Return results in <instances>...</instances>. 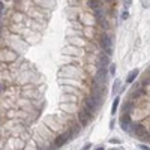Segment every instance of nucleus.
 Here are the masks:
<instances>
[{
  "instance_id": "nucleus-1",
  "label": "nucleus",
  "mask_w": 150,
  "mask_h": 150,
  "mask_svg": "<svg viewBox=\"0 0 150 150\" xmlns=\"http://www.w3.org/2000/svg\"><path fill=\"white\" fill-rule=\"evenodd\" d=\"M98 99H96L95 98V96H89V98L87 99H86V111H89L90 113V114H93V113L96 111V110H98Z\"/></svg>"
},
{
  "instance_id": "nucleus-2",
  "label": "nucleus",
  "mask_w": 150,
  "mask_h": 150,
  "mask_svg": "<svg viewBox=\"0 0 150 150\" xmlns=\"http://www.w3.org/2000/svg\"><path fill=\"white\" fill-rule=\"evenodd\" d=\"M107 74H108V71H107V68H99L98 69V72H96L95 75V83L98 84V83H105L107 81Z\"/></svg>"
},
{
  "instance_id": "nucleus-3",
  "label": "nucleus",
  "mask_w": 150,
  "mask_h": 150,
  "mask_svg": "<svg viewBox=\"0 0 150 150\" xmlns=\"http://www.w3.org/2000/svg\"><path fill=\"white\" fill-rule=\"evenodd\" d=\"M78 119H80V123H81L83 126H87V123L93 119L92 117V114H90L89 111H86V110H83V111H80V114H78Z\"/></svg>"
},
{
  "instance_id": "nucleus-4",
  "label": "nucleus",
  "mask_w": 150,
  "mask_h": 150,
  "mask_svg": "<svg viewBox=\"0 0 150 150\" xmlns=\"http://www.w3.org/2000/svg\"><path fill=\"white\" fill-rule=\"evenodd\" d=\"M120 126H122V129H123V131H126V132H131V129H132V122H131V119H129V116H128V114L122 116Z\"/></svg>"
},
{
  "instance_id": "nucleus-5",
  "label": "nucleus",
  "mask_w": 150,
  "mask_h": 150,
  "mask_svg": "<svg viewBox=\"0 0 150 150\" xmlns=\"http://www.w3.org/2000/svg\"><path fill=\"white\" fill-rule=\"evenodd\" d=\"M72 137V134H71V131H68L66 134H63V135H59L57 138H56V143H54V146L56 147H62L65 143H68V140Z\"/></svg>"
},
{
  "instance_id": "nucleus-6",
  "label": "nucleus",
  "mask_w": 150,
  "mask_h": 150,
  "mask_svg": "<svg viewBox=\"0 0 150 150\" xmlns=\"http://www.w3.org/2000/svg\"><path fill=\"white\" fill-rule=\"evenodd\" d=\"M111 44H113V42H111V38L108 35L104 33L102 36H101V47H102L104 50H105V48H111Z\"/></svg>"
},
{
  "instance_id": "nucleus-7",
  "label": "nucleus",
  "mask_w": 150,
  "mask_h": 150,
  "mask_svg": "<svg viewBox=\"0 0 150 150\" xmlns=\"http://www.w3.org/2000/svg\"><path fill=\"white\" fill-rule=\"evenodd\" d=\"M132 129H134V132H135V135H137V137H149V134H147L146 131H144V128H143V126H140V125L134 126Z\"/></svg>"
},
{
  "instance_id": "nucleus-8",
  "label": "nucleus",
  "mask_w": 150,
  "mask_h": 150,
  "mask_svg": "<svg viewBox=\"0 0 150 150\" xmlns=\"http://www.w3.org/2000/svg\"><path fill=\"white\" fill-rule=\"evenodd\" d=\"M137 75H138V69H134L132 72H129V75H128V78H126V83H134V80L137 78Z\"/></svg>"
},
{
  "instance_id": "nucleus-9",
  "label": "nucleus",
  "mask_w": 150,
  "mask_h": 150,
  "mask_svg": "<svg viewBox=\"0 0 150 150\" xmlns=\"http://www.w3.org/2000/svg\"><path fill=\"white\" fill-rule=\"evenodd\" d=\"M99 63H101V68H107V65L110 63V59H108V56L102 54V56L99 57Z\"/></svg>"
},
{
  "instance_id": "nucleus-10",
  "label": "nucleus",
  "mask_w": 150,
  "mask_h": 150,
  "mask_svg": "<svg viewBox=\"0 0 150 150\" xmlns=\"http://www.w3.org/2000/svg\"><path fill=\"white\" fill-rule=\"evenodd\" d=\"M89 6L92 8V9H98V8H101V3H99V0H89Z\"/></svg>"
},
{
  "instance_id": "nucleus-11",
  "label": "nucleus",
  "mask_w": 150,
  "mask_h": 150,
  "mask_svg": "<svg viewBox=\"0 0 150 150\" xmlns=\"http://www.w3.org/2000/svg\"><path fill=\"white\" fill-rule=\"evenodd\" d=\"M119 102H120V99H119V98H116V99H114V102H113V108H111V113H113V114H116L117 107H119Z\"/></svg>"
},
{
  "instance_id": "nucleus-12",
  "label": "nucleus",
  "mask_w": 150,
  "mask_h": 150,
  "mask_svg": "<svg viewBox=\"0 0 150 150\" xmlns=\"http://www.w3.org/2000/svg\"><path fill=\"white\" fill-rule=\"evenodd\" d=\"M119 87H120V81H119V80H116V81H114V86H113V93H117Z\"/></svg>"
},
{
  "instance_id": "nucleus-13",
  "label": "nucleus",
  "mask_w": 150,
  "mask_h": 150,
  "mask_svg": "<svg viewBox=\"0 0 150 150\" xmlns=\"http://www.w3.org/2000/svg\"><path fill=\"white\" fill-rule=\"evenodd\" d=\"M132 108H134V107H132V104H131V102H128V104L125 105V111H126V114H128V113H129Z\"/></svg>"
},
{
  "instance_id": "nucleus-14",
  "label": "nucleus",
  "mask_w": 150,
  "mask_h": 150,
  "mask_svg": "<svg viewBox=\"0 0 150 150\" xmlns=\"http://www.w3.org/2000/svg\"><path fill=\"white\" fill-rule=\"evenodd\" d=\"M110 72H111V75H114V74H116V65H114V63H111V68H110Z\"/></svg>"
},
{
  "instance_id": "nucleus-15",
  "label": "nucleus",
  "mask_w": 150,
  "mask_h": 150,
  "mask_svg": "<svg viewBox=\"0 0 150 150\" xmlns=\"http://www.w3.org/2000/svg\"><path fill=\"white\" fill-rule=\"evenodd\" d=\"M128 17H129V14H128V12H123V14H122V20H125V18H128Z\"/></svg>"
},
{
  "instance_id": "nucleus-16",
  "label": "nucleus",
  "mask_w": 150,
  "mask_h": 150,
  "mask_svg": "<svg viewBox=\"0 0 150 150\" xmlns=\"http://www.w3.org/2000/svg\"><path fill=\"white\" fill-rule=\"evenodd\" d=\"M90 147H92V144H86V146H84V147H83L81 150H89Z\"/></svg>"
},
{
  "instance_id": "nucleus-17",
  "label": "nucleus",
  "mask_w": 150,
  "mask_h": 150,
  "mask_svg": "<svg viewBox=\"0 0 150 150\" xmlns=\"http://www.w3.org/2000/svg\"><path fill=\"white\" fill-rule=\"evenodd\" d=\"M141 150H149V146H146V144H143V146H141Z\"/></svg>"
},
{
  "instance_id": "nucleus-18",
  "label": "nucleus",
  "mask_w": 150,
  "mask_h": 150,
  "mask_svg": "<svg viewBox=\"0 0 150 150\" xmlns=\"http://www.w3.org/2000/svg\"><path fill=\"white\" fill-rule=\"evenodd\" d=\"M125 5H126V6H129V5H131V0H125Z\"/></svg>"
},
{
  "instance_id": "nucleus-19",
  "label": "nucleus",
  "mask_w": 150,
  "mask_h": 150,
  "mask_svg": "<svg viewBox=\"0 0 150 150\" xmlns=\"http://www.w3.org/2000/svg\"><path fill=\"white\" fill-rule=\"evenodd\" d=\"M95 150H104V147H102V146H99V147H96Z\"/></svg>"
},
{
  "instance_id": "nucleus-20",
  "label": "nucleus",
  "mask_w": 150,
  "mask_h": 150,
  "mask_svg": "<svg viewBox=\"0 0 150 150\" xmlns=\"http://www.w3.org/2000/svg\"><path fill=\"white\" fill-rule=\"evenodd\" d=\"M2 9H3V3L0 2V12H2Z\"/></svg>"
}]
</instances>
